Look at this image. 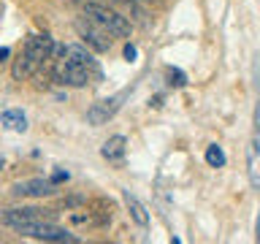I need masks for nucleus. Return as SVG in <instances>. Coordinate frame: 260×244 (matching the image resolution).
I'll return each mask as SVG.
<instances>
[{
    "label": "nucleus",
    "instance_id": "20e7f679",
    "mask_svg": "<svg viewBox=\"0 0 260 244\" xmlns=\"http://www.w3.org/2000/svg\"><path fill=\"white\" fill-rule=\"evenodd\" d=\"M52 49H54V38L49 36V33H41V36H30L27 41H24L22 54L27 57L30 65L38 71L46 60H52Z\"/></svg>",
    "mask_w": 260,
    "mask_h": 244
},
{
    "label": "nucleus",
    "instance_id": "9b49d317",
    "mask_svg": "<svg viewBox=\"0 0 260 244\" xmlns=\"http://www.w3.org/2000/svg\"><path fill=\"white\" fill-rule=\"evenodd\" d=\"M122 198H125V206H127V211H130V217H133L138 225H141V228L149 225V215H146L144 203L138 201L133 193H130V190H122Z\"/></svg>",
    "mask_w": 260,
    "mask_h": 244
},
{
    "label": "nucleus",
    "instance_id": "6e6552de",
    "mask_svg": "<svg viewBox=\"0 0 260 244\" xmlns=\"http://www.w3.org/2000/svg\"><path fill=\"white\" fill-rule=\"evenodd\" d=\"M52 179H44V176H32V179H22L11 187V193L16 198H44V195H52L54 193Z\"/></svg>",
    "mask_w": 260,
    "mask_h": 244
},
{
    "label": "nucleus",
    "instance_id": "a211bd4d",
    "mask_svg": "<svg viewBox=\"0 0 260 244\" xmlns=\"http://www.w3.org/2000/svg\"><path fill=\"white\" fill-rule=\"evenodd\" d=\"M125 3H146V6H152V3H154V6H157L160 0H125Z\"/></svg>",
    "mask_w": 260,
    "mask_h": 244
},
{
    "label": "nucleus",
    "instance_id": "4468645a",
    "mask_svg": "<svg viewBox=\"0 0 260 244\" xmlns=\"http://www.w3.org/2000/svg\"><path fill=\"white\" fill-rule=\"evenodd\" d=\"M166 76H168V84L171 87H184L187 84V73L174 68V65H168V68H166Z\"/></svg>",
    "mask_w": 260,
    "mask_h": 244
},
{
    "label": "nucleus",
    "instance_id": "423d86ee",
    "mask_svg": "<svg viewBox=\"0 0 260 244\" xmlns=\"http://www.w3.org/2000/svg\"><path fill=\"white\" fill-rule=\"evenodd\" d=\"M54 71L52 76L57 84H65V87H84L89 81V71L84 65H76V63H68V60H54Z\"/></svg>",
    "mask_w": 260,
    "mask_h": 244
},
{
    "label": "nucleus",
    "instance_id": "412c9836",
    "mask_svg": "<svg viewBox=\"0 0 260 244\" xmlns=\"http://www.w3.org/2000/svg\"><path fill=\"white\" fill-rule=\"evenodd\" d=\"M0 168H3V160H0Z\"/></svg>",
    "mask_w": 260,
    "mask_h": 244
},
{
    "label": "nucleus",
    "instance_id": "6ab92c4d",
    "mask_svg": "<svg viewBox=\"0 0 260 244\" xmlns=\"http://www.w3.org/2000/svg\"><path fill=\"white\" fill-rule=\"evenodd\" d=\"M101 3H125V0H101Z\"/></svg>",
    "mask_w": 260,
    "mask_h": 244
},
{
    "label": "nucleus",
    "instance_id": "f257e3e1",
    "mask_svg": "<svg viewBox=\"0 0 260 244\" xmlns=\"http://www.w3.org/2000/svg\"><path fill=\"white\" fill-rule=\"evenodd\" d=\"M84 16L89 22H95L98 27H103L106 33L111 36H119V38H127L130 36V22L122 16L119 11L109 8V3H98V0H87L84 3Z\"/></svg>",
    "mask_w": 260,
    "mask_h": 244
},
{
    "label": "nucleus",
    "instance_id": "aec40b11",
    "mask_svg": "<svg viewBox=\"0 0 260 244\" xmlns=\"http://www.w3.org/2000/svg\"><path fill=\"white\" fill-rule=\"evenodd\" d=\"M257 239H260V217H257Z\"/></svg>",
    "mask_w": 260,
    "mask_h": 244
},
{
    "label": "nucleus",
    "instance_id": "1a4fd4ad",
    "mask_svg": "<svg viewBox=\"0 0 260 244\" xmlns=\"http://www.w3.org/2000/svg\"><path fill=\"white\" fill-rule=\"evenodd\" d=\"M249 182L255 190H260V109L255 114V136L249 146Z\"/></svg>",
    "mask_w": 260,
    "mask_h": 244
},
{
    "label": "nucleus",
    "instance_id": "0eeeda50",
    "mask_svg": "<svg viewBox=\"0 0 260 244\" xmlns=\"http://www.w3.org/2000/svg\"><path fill=\"white\" fill-rule=\"evenodd\" d=\"M122 101H125V93H117V95H111V98H103V101H98V103H92V109L87 111V122L92 128H98V125H106L114 114L119 111V106H122Z\"/></svg>",
    "mask_w": 260,
    "mask_h": 244
},
{
    "label": "nucleus",
    "instance_id": "f03ea898",
    "mask_svg": "<svg viewBox=\"0 0 260 244\" xmlns=\"http://www.w3.org/2000/svg\"><path fill=\"white\" fill-rule=\"evenodd\" d=\"M16 233L27 236V239H38V241H79L71 231H65L54 223V220H44V223H27V225H19Z\"/></svg>",
    "mask_w": 260,
    "mask_h": 244
},
{
    "label": "nucleus",
    "instance_id": "f3484780",
    "mask_svg": "<svg viewBox=\"0 0 260 244\" xmlns=\"http://www.w3.org/2000/svg\"><path fill=\"white\" fill-rule=\"evenodd\" d=\"M8 57H11V49H8V46H0V63H6Z\"/></svg>",
    "mask_w": 260,
    "mask_h": 244
},
{
    "label": "nucleus",
    "instance_id": "f8f14e48",
    "mask_svg": "<svg viewBox=\"0 0 260 244\" xmlns=\"http://www.w3.org/2000/svg\"><path fill=\"white\" fill-rule=\"evenodd\" d=\"M0 122L8 128V130H16V133H24L27 130V117L19 111V109H8L0 114Z\"/></svg>",
    "mask_w": 260,
    "mask_h": 244
},
{
    "label": "nucleus",
    "instance_id": "dca6fc26",
    "mask_svg": "<svg viewBox=\"0 0 260 244\" xmlns=\"http://www.w3.org/2000/svg\"><path fill=\"white\" fill-rule=\"evenodd\" d=\"M49 179H52V185H60V182H68V171H54V174H52V176H49Z\"/></svg>",
    "mask_w": 260,
    "mask_h": 244
},
{
    "label": "nucleus",
    "instance_id": "7ed1b4c3",
    "mask_svg": "<svg viewBox=\"0 0 260 244\" xmlns=\"http://www.w3.org/2000/svg\"><path fill=\"white\" fill-rule=\"evenodd\" d=\"M54 209H41V206H16V209H0V225L19 228L27 223H44V220H54Z\"/></svg>",
    "mask_w": 260,
    "mask_h": 244
},
{
    "label": "nucleus",
    "instance_id": "9d476101",
    "mask_svg": "<svg viewBox=\"0 0 260 244\" xmlns=\"http://www.w3.org/2000/svg\"><path fill=\"white\" fill-rule=\"evenodd\" d=\"M125 146H127V138L125 136H111L109 141L103 144V149H101V155L109 163H122V158H125Z\"/></svg>",
    "mask_w": 260,
    "mask_h": 244
},
{
    "label": "nucleus",
    "instance_id": "2eb2a0df",
    "mask_svg": "<svg viewBox=\"0 0 260 244\" xmlns=\"http://www.w3.org/2000/svg\"><path fill=\"white\" fill-rule=\"evenodd\" d=\"M136 57H138V49L133 44H125V60L127 63H136Z\"/></svg>",
    "mask_w": 260,
    "mask_h": 244
},
{
    "label": "nucleus",
    "instance_id": "39448f33",
    "mask_svg": "<svg viewBox=\"0 0 260 244\" xmlns=\"http://www.w3.org/2000/svg\"><path fill=\"white\" fill-rule=\"evenodd\" d=\"M76 33L81 36V41L92 49V52H109L111 44H114V38H111V33H106L103 27H98L95 22H84V19H79L76 22Z\"/></svg>",
    "mask_w": 260,
    "mask_h": 244
},
{
    "label": "nucleus",
    "instance_id": "ddd939ff",
    "mask_svg": "<svg viewBox=\"0 0 260 244\" xmlns=\"http://www.w3.org/2000/svg\"><path fill=\"white\" fill-rule=\"evenodd\" d=\"M206 163L211 168H222L228 158H225V152H222V146H217V144H209L206 146Z\"/></svg>",
    "mask_w": 260,
    "mask_h": 244
}]
</instances>
